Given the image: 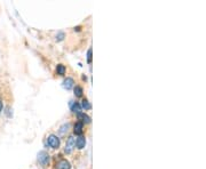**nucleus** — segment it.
<instances>
[{
    "instance_id": "9d476101",
    "label": "nucleus",
    "mask_w": 206,
    "mask_h": 169,
    "mask_svg": "<svg viewBox=\"0 0 206 169\" xmlns=\"http://www.w3.org/2000/svg\"><path fill=\"white\" fill-rule=\"evenodd\" d=\"M56 71H57V74L63 76V74L65 73V67H64V65L58 64L57 65V67H56Z\"/></svg>"
},
{
    "instance_id": "423d86ee",
    "label": "nucleus",
    "mask_w": 206,
    "mask_h": 169,
    "mask_svg": "<svg viewBox=\"0 0 206 169\" xmlns=\"http://www.w3.org/2000/svg\"><path fill=\"white\" fill-rule=\"evenodd\" d=\"M73 83H75L73 79L67 78V79H64V81H63V87H64L67 90H69V89H71V88L73 87Z\"/></svg>"
},
{
    "instance_id": "1a4fd4ad",
    "label": "nucleus",
    "mask_w": 206,
    "mask_h": 169,
    "mask_svg": "<svg viewBox=\"0 0 206 169\" xmlns=\"http://www.w3.org/2000/svg\"><path fill=\"white\" fill-rule=\"evenodd\" d=\"M78 119H80L82 122H86V123H89L91 122V118L88 117L87 114H85V113H79L78 114Z\"/></svg>"
},
{
    "instance_id": "f8f14e48",
    "label": "nucleus",
    "mask_w": 206,
    "mask_h": 169,
    "mask_svg": "<svg viewBox=\"0 0 206 169\" xmlns=\"http://www.w3.org/2000/svg\"><path fill=\"white\" fill-rule=\"evenodd\" d=\"M80 106H82V109H85V110H89V109L92 107L91 104H89V102H88L87 100H84L82 102V105H80Z\"/></svg>"
},
{
    "instance_id": "7ed1b4c3",
    "label": "nucleus",
    "mask_w": 206,
    "mask_h": 169,
    "mask_svg": "<svg viewBox=\"0 0 206 169\" xmlns=\"http://www.w3.org/2000/svg\"><path fill=\"white\" fill-rule=\"evenodd\" d=\"M76 146V140L73 138V136H70L67 141V144H65V153H71L72 150L75 149Z\"/></svg>"
},
{
    "instance_id": "20e7f679",
    "label": "nucleus",
    "mask_w": 206,
    "mask_h": 169,
    "mask_svg": "<svg viewBox=\"0 0 206 169\" xmlns=\"http://www.w3.org/2000/svg\"><path fill=\"white\" fill-rule=\"evenodd\" d=\"M56 168L57 169H71V165L67 160H60L56 163Z\"/></svg>"
},
{
    "instance_id": "f257e3e1",
    "label": "nucleus",
    "mask_w": 206,
    "mask_h": 169,
    "mask_svg": "<svg viewBox=\"0 0 206 169\" xmlns=\"http://www.w3.org/2000/svg\"><path fill=\"white\" fill-rule=\"evenodd\" d=\"M47 143L52 149H58L60 147V138L56 135H49L47 138Z\"/></svg>"
},
{
    "instance_id": "39448f33",
    "label": "nucleus",
    "mask_w": 206,
    "mask_h": 169,
    "mask_svg": "<svg viewBox=\"0 0 206 169\" xmlns=\"http://www.w3.org/2000/svg\"><path fill=\"white\" fill-rule=\"evenodd\" d=\"M85 145H86V138H85L84 136H79V137L76 140V146H77V149L82 150V149L85 147Z\"/></svg>"
},
{
    "instance_id": "ddd939ff",
    "label": "nucleus",
    "mask_w": 206,
    "mask_h": 169,
    "mask_svg": "<svg viewBox=\"0 0 206 169\" xmlns=\"http://www.w3.org/2000/svg\"><path fill=\"white\" fill-rule=\"evenodd\" d=\"M64 37H65V34H64L63 32H58V33L56 34V40H57V41H62V40L64 39Z\"/></svg>"
},
{
    "instance_id": "f03ea898",
    "label": "nucleus",
    "mask_w": 206,
    "mask_h": 169,
    "mask_svg": "<svg viewBox=\"0 0 206 169\" xmlns=\"http://www.w3.org/2000/svg\"><path fill=\"white\" fill-rule=\"evenodd\" d=\"M38 161L42 166H46L49 162V154L46 151H40L38 153Z\"/></svg>"
},
{
    "instance_id": "9b49d317",
    "label": "nucleus",
    "mask_w": 206,
    "mask_h": 169,
    "mask_svg": "<svg viewBox=\"0 0 206 169\" xmlns=\"http://www.w3.org/2000/svg\"><path fill=\"white\" fill-rule=\"evenodd\" d=\"M75 95H76V97H82V88L80 86L75 87Z\"/></svg>"
},
{
    "instance_id": "dca6fc26",
    "label": "nucleus",
    "mask_w": 206,
    "mask_h": 169,
    "mask_svg": "<svg viewBox=\"0 0 206 169\" xmlns=\"http://www.w3.org/2000/svg\"><path fill=\"white\" fill-rule=\"evenodd\" d=\"M2 107H4V106H2V102H1V101H0V112H1V111H2Z\"/></svg>"
},
{
    "instance_id": "2eb2a0df",
    "label": "nucleus",
    "mask_w": 206,
    "mask_h": 169,
    "mask_svg": "<svg viewBox=\"0 0 206 169\" xmlns=\"http://www.w3.org/2000/svg\"><path fill=\"white\" fill-rule=\"evenodd\" d=\"M68 128H69V125L67 123V125H64V126H62V127H61V130H60V131L63 134L65 130H68Z\"/></svg>"
},
{
    "instance_id": "0eeeda50",
    "label": "nucleus",
    "mask_w": 206,
    "mask_h": 169,
    "mask_svg": "<svg viewBox=\"0 0 206 169\" xmlns=\"http://www.w3.org/2000/svg\"><path fill=\"white\" fill-rule=\"evenodd\" d=\"M82 127H84V125H82V122H77L76 125H75V134L76 135H82Z\"/></svg>"
},
{
    "instance_id": "4468645a",
    "label": "nucleus",
    "mask_w": 206,
    "mask_h": 169,
    "mask_svg": "<svg viewBox=\"0 0 206 169\" xmlns=\"http://www.w3.org/2000/svg\"><path fill=\"white\" fill-rule=\"evenodd\" d=\"M87 62L88 63L92 62V49H88V52H87Z\"/></svg>"
},
{
    "instance_id": "6e6552de",
    "label": "nucleus",
    "mask_w": 206,
    "mask_h": 169,
    "mask_svg": "<svg viewBox=\"0 0 206 169\" xmlns=\"http://www.w3.org/2000/svg\"><path fill=\"white\" fill-rule=\"evenodd\" d=\"M71 111L75 112V113H77V114L82 113V106H80V104H78V103H73V104L71 105Z\"/></svg>"
}]
</instances>
